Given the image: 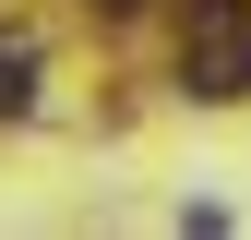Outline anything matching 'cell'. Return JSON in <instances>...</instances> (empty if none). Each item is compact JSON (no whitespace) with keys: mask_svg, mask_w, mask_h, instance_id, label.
Wrapping results in <instances>:
<instances>
[{"mask_svg":"<svg viewBox=\"0 0 251 240\" xmlns=\"http://www.w3.org/2000/svg\"><path fill=\"white\" fill-rule=\"evenodd\" d=\"M36 108V48H0V120Z\"/></svg>","mask_w":251,"mask_h":240,"instance_id":"2","label":"cell"},{"mask_svg":"<svg viewBox=\"0 0 251 240\" xmlns=\"http://www.w3.org/2000/svg\"><path fill=\"white\" fill-rule=\"evenodd\" d=\"M179 84H192L203 108L251 96V0H192V24H179Z\"/></svg>","mask_w":251,"mask_h":240,"instance_id":"1","label":"cell"},{"mask_svg":"<svg viewBox=\"0 0 251 240\" xmlns=\"http://www.w3.org/2000/svg\"><path fill=\"white\" fill-rule=\"evenodd\" d=\"M96 12H144V0H96Z\"/></svg>","mask_w":251,"mask_h":240,"instance_id":"3","label":"cell"}]
</instances>
